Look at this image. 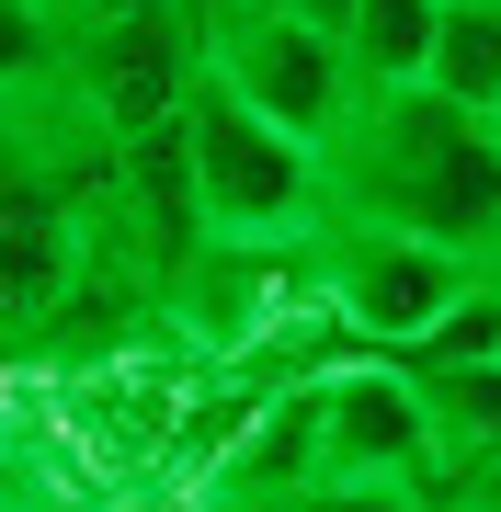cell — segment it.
Instances as JSON below:
<instances>
[{"mask_svg":"<svg viewBox=\"0 0 501 512\" xmlns=\"http://www.w3.org/2000/svg\"><path fill=\"white\" fill-rule=\"evenodd\" d=\"M331 217L490 262L501 251V126L445 103L433 80H365L331 137Z\"/></svg>","mask_w":501,"mask_h":512,"instance_id":"obj_1","label":"cell"},{"mask_svg":"<svg viewBox=\"0 0 501 512\" xmlns=\"http://www.w3.org/2000/svg\"><path fill=\"white\" fill-rule=\"evenodd\" d=\"M183 171H194L205 239H308L331 217V160L285 137L262 103H240L217 69H194L183 92Z\"/></svg>","mask_w":501,"mask_h":512,"instance_id":"obj_2","label":"cell"},{"mask_svg":"<svg viewBox=\"0 0 501 512\" xmlns=\"http://www.w3.org/2000/svg\"><path fill=\"white\" fill-rule=\"evenodd\" d=\"M467 296H479V262L445 251V239H399V228H319V308H331L365 353H399L433 342Z\"/></svg>","mask_w":501,"mask_h":512,"instance_id":"obj_3","label":"cell"},{"mask_svg":"<svg viewBox=\"0 0 501 512\" xmlns=\"http://www.w3.org/2000/svg\"><path fill=\"white\" fill-rule=\"evenodd\" d=\"M205 69H217L240 103H262L285 137H308L319 160H331L342 114H353V92H365V80H353V57H342V35L274 12V0H240V12L205 23Z\"/></svg>","mask_w":501,"mask_h":512,"instance_id":"obj_4","label":"cell"},{"mask_svg":"<svg viewBox=\"0 0 501 512\" xmlns=\"http://www.w3.org/2000/svg\"><path fill=\"white\" fill-rule=\"evenodd\" d=\"M194 69H205V23L194 12H92V23H69V80L103 114L114 148L183 126Z\"/></svg>","mask_w":501,"mask_h":512,"instance_id":"obj_5","label":"cell"},{"mask_svg":"<svg viewBox=\"0 0 501 512\" xmlns=\"http://www.w3.org/2000/svg\"><path fill=\"white\" fill-rule=\"evenodd\" d=\"M308 444L319 478H388V490H445V444L433 410L388 353H353V365L308 376Z\"/></svg>","mask_w":501,"mask_h":512,"instance_id":"obj_6","label":"cell"},{"mask_svg":"<svg viewBox=\"0 0 501 512\" xmlns=\"http://www.w3.org/2000/svg\"><path fill=\"white\" fill-rule=\"evenodd\" d=\"M399 376H410V365H399ZM410 387H422V410H433V444H445V467L501 456V353H479V365H422Z\"/></svg>","mask_w":501,"mask_h":512,"instance_id":"obj_7","label":"cell"},{"mask_svg":"<svg viewBox=\"0 0 501 512\" xmlns=\"http://www.w3.org/2000/svg\"><path fill=\"white\" fill-rule=\"evenodd\" d=\"M433 23H445V0H353V23H342L353 80H422L433 69Z\"/></svg>","mask_w":501,"mask_h":512,"instance_id":"obj_8","label":"cell"},{"mask_svg":"<svg viewBox=\"0 0 501 512\" xmlns=\"http://www.w3.org/2000/svg\"><path fill=\"white\" fill-rule=\"evenodd\" d=\"M433 92L467 103V114H490L501 103V0H456L445 23H433Z\"/></svg>","mask_w":501,"mask_h":512,"instance_id":"obj_9","label":"cell"},{"mask_svg":"<svg viewBox=\"0 0 501 512\" xmlns=\"http://www.w3.org/2000/svg\"><path fill=\"white\" fill-rule=\"evenodd\" d=\"M69 69V23H57V0H0V92H23V80Z\"/></svg>","mask_w":501,"mask_h":512,"instance_id":"obj_10","label":"cell"},{"mask_svg":"<svg viewBox=\"0 0 501 512\" xmlns=\"http://www.w3.org/2000/svg\"><path fill=\"white\" fill-rule=\"evenodd\" d=\"M479 353H501V285H490V274H479V296H467V308L433 330V342H410L399 365L422 376V365H479Z\"/></svg>","mask_w":501,"mask_h":512,"instance_id":"obj_11","label":"cell"},{"mask_svg":"<svg viewBox=\"0 0 501 512\" xmlns=\"http://www.w3.org/2000/svg\"><path fill=\"white\" fill-rule=\"evenodd\" d=\"M285 512H433V490H388V478H308Z\"/></svg>","mask_w":501,"mask_h":512,"instance_id":"obj_12","label":"cell"},{"mask_svg":"<svg viewBox=\"0 0 501 512\" xmlns=\"http://www.w3.org/2000/svg\"><path fill=\"white\" fill-rule=\"evenodd\" d=\"M433 512H501V456H467V467H445Z\"/></svg>","mask_w":501,"mask_h":512,"instance_id":"obj_13","label":"cell"},{"mask_svg":"<svg viewBox=\"0 0 501 512\" xmlns=\"http://www.w3.org/2000/svg\"><path fill=\"white\" fill-rule=\"evenodd\" d=\"M12 478V512H114V501H69V490H46V478H23V467H0Z\"/></svg>","mask_w":501,"mask_h":512,"instance_id":"obj_14","label":"cell"},{"mask_svg":"<svg viewBox=\"0 0 501 512\" xmlns=\"http://www.w3.org/2000/svg\"><path fill=\"white\" fill-rule=\"evenodd\" d=\"M274 12H297V23H319V35H342V23H353V0H274Z\"/></svg>","mask_w":501,"mask_h":512,"instance_id":"obj_15","label":"cell"},{"mask_svg":"<svg viewBox=\"0 0 501 512\" xmlns=\"http://www.w3.org/2000/svg\"><path fill=\"white\" fill-rule=\"evenodd\" d=\"M183 512H285V501H240V490H194Z\"/></svg>","mask_w":501,"mask_h":512,"instance_id":"obj_16","label":"cell"},{"mask_svg":"<svg viewBox=\"0 0 501 512\" xmlns=\"http://www.w3.org/2000/svg\"><path fill=\"white\" fill-rule=\"evenodd\" d=\"M183 12H194V23H217V12H240V0H183Z\"/></svg>","mask_w":501,"mask_h":512,"instance_id":"obj_17","label":"cell"},{"mask_svg":"<svg viewBox=\"0 0 501 512\" xmlns=\"http://www.w3.org/2000/svg\"><path fill=\"white\" fill-rule=\"evenodd\" d=\"M479 274H490V285H501V251H490V262H479Z\"/></svg>","mask_w":501,"mask_h":512,"instance_id":"obj_18","label":"cell"},{"mask_svg":"<svg viewBox=\"0 0 501 512\" xmlns=\"http://www.w3.org/2000/svg\"><path fill=\"white\" fill-rule=\"evenodd\" d=\"M490 126H501V103H490Z\"/></svg>","mask_w":501,"mask_h":512,"instance_id":"obj_19","label":"cell"},{"mask_svg":"<svg viewBox=\"0 0 501 512\" xmlns=\"http://www.w3.org/2000/svg\"><path fill=\"white\" fill-rule=\"evenodd\" d=\"M445 12H456V0H445Z\"/></svg>","mask_w":501,"mask_h":512,"instance_id":"obj_20","label":"cell"}]
</instances>
